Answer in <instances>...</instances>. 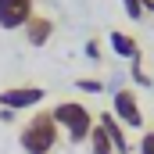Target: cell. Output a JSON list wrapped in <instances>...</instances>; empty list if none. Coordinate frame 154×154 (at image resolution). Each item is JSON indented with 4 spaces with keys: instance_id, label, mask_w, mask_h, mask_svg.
Here are the masks:
<instances>
[{
    "instance_id": "obj_12",
    "label": "cell",
    "mask_w": 154,
    "mask_h": 154,
    "mask_svg": "<svg viewBox=\"0 0 154 154\" xmlns=\"http://www.w3.org/2000/svg\"><path fill=\"white\" fill-rule=\"evenodd\" d=\"M75 86L82 93H104V82L100 79H75Z\"/></svg>"
},
{
    "instance_id": "obj_14",
    "label": "cell",
    "mask_w": 154,
    "mask_h": 154,
    "mask_svg": "<svg viewBox=\"0 0 154 154\" xmlns=\"http://www.w3.org/2000/svg\"><path fill=\"white\" fill-rule=\"evenodd\" d=\"M100 54H104L100 50V39H86V57L90 61H100Z\"/></svg>"
},
{
    "instance_id": "obj_8",
    "label": "cell",
    "mask_w": 154,
    "mask_h": 154,
    "mask_svg": "<svg viewBox=\"0 0 154 154\" xmlns=\"http://www.w3.org/2000/svg\"><path fill=\"white\" fill-rule=\"evenodd\" d=\"M108 47L115 50L118 57H125V61H133V57H140V54H143V50H140V43L129 36V32H122V29L108 32Z\"/></svg>"
},
{
    "instance_id": "obj_7",
    "label": "cell",
    "mask_w": 154,
    "mask_h": 154,
    "mask_svg": "<svg viewBox=\"0 0 154 154\" xmlns=\"http://www.w3.org/2000/svg\"><path fill=\"white\" fill-rule=\"evenodd\" d=\"M97 125H100V129L108 133V140L115 143V154H129V136H125V125H122L111 111H100V115H97Z\"/></svg>"
},
{
    "instance_id": "obj_16",
    "label": "cell",
    "mask_w": 154,
    "mask_h": 154,
    "mask_svg": "<svg viewBox=\"0 0 154 154\" xmlns=\"http://www.w3.org/2000/svg\"><path fill=\"white\" fill-rule=\"evenodd\" d=\"M143 11H151V14H154V0H143Z\"/></svg>"
},
{
    "instance_id": "obj_13",
    "label": "cell",
    "mask_w": 154,
    "mask_h": 154,
    "mask_svg": "<svg viewBox=\"0 0 154 154\" xmlns=\"http://www.w3.org/2000/svg\"><path fill=\"white\" fill-rule=\"evenodd\" d=\"M140 154H154V129H147L140 136Z\"/></svg>"
},
{
    "instance_id": "obj_4",
    "label": "cell",
    "mask_w": 154,
    "mask_h": 154,
    "mask_svg": "<svg viewBox=\"0 0 154 154\" xmlns=\"http://www.w3.org/2000/svg\"><path fill=\"white\" fill-rule=\"evenodd\" d=\"M32 7H36V0H0V29L4 32L25 29V22L36 14Z\"/></svg>"
},
{
    "instance_id": "obj_6",
    "label": "cell",
    "mask_w": 154,
    "mask_h": 154,
    "mask_svg": "<svg viewBox=\"0 0 154 154\" xmlns=\"http://www.w3.org/2000/svg\"><path fill=\"white\" fill-rule=\"evenodd\" d=\"M22 32H25V43L29 47H47L50 36H54V22H50V14H32Z\"/></svg>"
},
{
    "instance_id": "obj_3",
    "label": "cell",
    "mask_w": 154,
    "mask_h": 154,
    "mask_svg": "<svg viewBox=\"0 0 154 154\" xmlns=\"http://www.w3.org/2000/svg\"><path fill=\"white\" fill-rule=\"evenodd\" d=\"M111 115L125 125V129H143V108L133 86H118L111 93Z\"/></svg>"
},
{
    "instance_id": "obj_9",
    "label": "cell",
    "mask_w": 154,
    "mask_h": 154,
    "mask_svg": "<svg viewBox=\"0 0 154 154\" xmlns=\"http://www.w3.org/2000/svg\"><path fill=\"white\" fill-rule=\"evenodd\" d=\"M90 154H115V143L108 140V133L100 129V125H93V133H90Z\"/></svg>"
},
{
    "instance_id": "obj_2",
    "label": "cell",
    "mask_w": 154,
    "mask_h": 154,
    "mask_svg": "<svg viewBox=\"0 0 154 154\" xmlns=\"http://www.w3.org/2000/svg\"><path fill=\"white\" fill-rule=\"evenodd\" d=\"M50 115H54L57 129H61L72 143H86V140H90V133H93V125H97L93 111H90L82 100H61V104H54V108H50Z\"/></svg>"
},
{
    "instance_id": "obj_11",
    "label": "cell",
    "mask_w": 154,
    "mask_h": 154,
    "mask_svg": "<svg viewBox=\"0 0 154 154\" xmlns=\"http://www.w3.org/2000/svg\"><path fill=\"white\" fill-rule=\"evenodd\" d=\"M122 7H125V14L133 18V22H140L147 11H143V0H122Z\"/></svg>"
},
{
    "instance_id": "obj_15",
    "label": "cell",
    "mask_w": 154,
    "mask_h": 154,
    "mask_svg": "<svg viewBox=\"0 0 154 154\" xmlns=\"http://www.w3.org/2000/svg\"><path fill=\"white\" fill-rule=\"evenodd\" d=\"M14 115H18V111H11V108H0V122H14Z\"/></svg>"
},
{
    "instance_id": "obj_10",
    "label": "cell",
    "mask_w": 154,
    "mask_h": 154,
    "mask_svg": "<svg viewBox=\"0 0 154 154\" xmlns=\"http://www.w3.org/2000/svg\"><path fill=\"white\" fill-rule=\"evenodd\" d=\"M129 75H133V82H136V86H151V82H154V79H151V72L143 68V54L129 61Z\"/></svg>"
},
{
    "instance_id": "obj_5",
    "label": "cell",
    "mask_w": 154,
    "mask_h": 154,
    "mask_svg": "<svg viewBox=\"0 0 154 154\" xmlns=\"http://www.w3.org/2000/svg\"><path fill=\"white\" fill-rule=\"evenodd\" d=\"M43 90L39 86H11V90H0V108H11V111H25V108H36L43 104Z\"/></svg>"
},
{
    "instance_id": "obj_1",
    "label": "cell",
    "mask_w": 154,
    "mask_h": 154,
    "mask_svg": "<svg viewBox=\"0 0 154 154\" xmlns=\"http://www.w3.org/2000/svg\"><path fill=\"white\" fill-rule=\"evenodd\" d=\"M57 140H61V129H57L50 111H36L18 133V143H22L25 154H54Z\"/></svg>"
}]
</instances>
